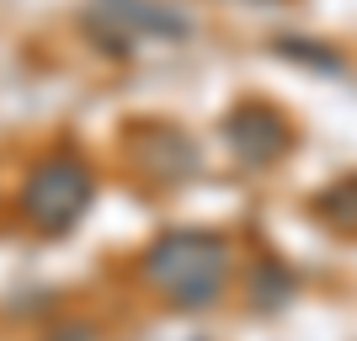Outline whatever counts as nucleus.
<instances>
[{"mask_svg": "<svg viewBox=\"0 0 357 341\" xmlns=\"http://www.w3.org/2000/svg\"><path fill=\"white\" fill-rule=\"evenodd\" d=\"M27 203H32V219H43L48 229L70 224L80 213V203H86V171L80 165H48V171H38Z\"/></svg>", "mask_w": 357, "mask_h": 341, "instance_id": "obj_1", "label": "nucleus"}]
</instances>
